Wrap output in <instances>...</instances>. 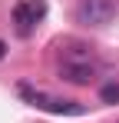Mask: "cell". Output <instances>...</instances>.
<instances>
[{"instance_id":"cell-1","label":"cell","mask_w":119,"mask_h":123,"mask_svg":"<svg viewBox=\"0 0 119 123\" xmlns=\"http://www.w3.org/2000/svg\"><path fill=\"white\" fill-rule=\"evenodd\" d=\"M17 93L30 103V106L46 110V113H56V117H79V113H83V103H76V100H63V97H50V93H43V90H33L30 83H20Z\"/></svg>"},{"instance_id":"cell-2","label":"cell","mask_w":119,"mask_h":123,"mask_svg":"<svg viewBox=\"0 0 119 123\" xmlns=\"http://www.w3.org/2000/svg\"><path fill=\"white\" fill-rule=\"evenodd\" d=\"M76 17L86 27H106L116 17V0H79L76 3Z\"/></svg>"},{"instance_id":"cell-3","label":"cell","mask_w":119,"mask_h":123,"mask_svg":"<svg viewBox=\"0 0 119 123\" xmlns=\"http://www.w3.org/2000/svg\"><path fill=\"white\" fill-rule=\"evenodd\" d=\"M43 17H46V0H20L13 7V23H17L20 37H30Z\"/></svg>"},{"instance_id":"cell-4","label":"cell","mask_w":119,"mask_h":123,"mask_svg":"<svg viewBox=\"0 0 119 123\" xmlns=\"http://www.w3.org/2000/svg\"><path fill=\"white\" fill-rule=\"evenodd\" d=\"M60 77H63L66 83L86 86V83L96 77V63H63V67H60Z\"/></svg>"},{"instance_id":"cell-5","label":"cell","mask_w":119,"mask_h":123,"mask_svg":"<svg viewBox=\"0 0 119 123\" xmlns=\"http://www.w3.org/2000/svg\"><path fill=\"white\" fill-rule=\"evenodd\" d=\"M99 97H103V103H119V83H106L99 90Z\"/></svg>"},{"instance_id":"cell-6","label":"cell","mask_w":119,"mask_h":123,"mask_svg":"<svg viewBox=\"0 0 119 123\" xmlns=\"http://www.w3.org/2000/svg\"><path fill=\"white\" fill-rule=\"evenodd\" d=\"M7 57V40H0V60Z\"/></svg>"}]
</instances>
